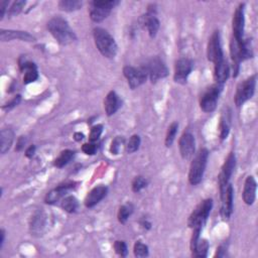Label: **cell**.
I'll return each instance as SVG.
<instances>
[{
    "label": "cell",
    "instance_id": "obj_27",
    "mask_svg": "<svg viewBox=\"0 0 258 258\" xmlns=\"http://www.w3.org/2000/svg\"><path fill=\"white\" fill-rule=\"evenodd\" d=\"M208 250H209V243L207 240H199L197 245L192 250L193 255L195 257H206L208 254Z\"/></svg>",
    "mask_w": 258,
    "mask_h": 258
},
{
    "label": "cell",
    "instance_id": "obj_19",
    "mask_svg": "<svg viewBox=\"0 0 258 258\" xmlns=\"http://www.w3.org/2000/svg\"><path fill=\"white\" fill-rule=\"evenodd\" d=\"M0 40H1V42H9L12 40H19L23 42H34L35 38L27 32L2 30L1 32H0Z\"/></svg>",
    "mask_w": 258,
    "mask_h": 258
},
{
    "label": "cell",
    "instance_id": "obj_40",
    "mask_svg": "<svg viewBox=\"0 0 258 258\" xmlns=\"http://www.w3.org/2000/svg\"><path fill=\"white\" fill-rule=\"evenodd\" d=\"M82 150L84 151V153L88 154V156H94L97 151V146L93 143H88V144L83 145Z\"/></svg>",
    "mask_w": 258,
    "mask_h": 258
},
{
    "label": "cell",
    "instance_id": "obj_43",
    "mask_svg": "<svg viewBox=\"0 0 258 258\" xmlns=\"http://www.w3.org/2000/svg\"><path fill=\"white\" fill-rule=\"evenodd\" d=\"M25 144H27V138H25L24 136H21V137H19V138H18V140H17L16 148V149L17 151L21 150V149L24 147Z\"/></svg>",
    "mask_w": 258,
    "mask_h": 258
},
{
    "label": "cell",
    "instance_id": "obj_9",
    "mask_svg": "<svg viewBox=\"0 0 258 258\" xmlns=\"http://www.w3.org/2000/svg\"><path fill=\"white\" fill-rule=\"evenodd\" d=\"M123 74L125 76V78L127 79L128 85L130 86L131 89H135L140 85H143L144 83H145L146 79L148 78L147 73L144 66H141L139 68L126 66L123 69Z\"/></svg>",
    "mask_w": 258,
    "mask_h": 258
},
{
    "label": "cell",
    "instance_id": "obj_18",
    "mask_svg": "<svg viewBox=\"0 0 258 258\" xmlns=\"http://www.w3.org/2000/svg\"><path fill=\"white\" fill-rule=\"evenodd\" d=\"M74 183H69V184H64L59 186L58 188H56L55 190L50 191L47 197H46V203L47 204H56L58 201H60L62 198H64V196L67 195V194L73 190L75 188Z\"/></svg>",
    "mask_w": 258,
    "mask_h": 258
},
{
    "label": "cell",
    "instance_id": "obj_42",
    "mask_svg": "<svg viewBox=\"0 0 258 258\" xmlns=\"http://www.w3.org/2000/svg\"><path fill=\"white\" fill-rule=\"evenodd\" d=\"M8 3V1H0V19H3Z\"/></svg>",
    "mask_w": 258,
    "mask_h": 258
},
{
    "label": "cell",
    "instance_id": "obj_21",
    "mask_svg": "<svg viewBox=\"0 0 258 258\" xmlns=\"http://www.w3.org/2000/svg\"><path fill=\"white\" fill-rule=\"evenodd\" d=\"M19 66H20V70L24 72V76H23L24 84H31L37 80L38 73H37L35 64L32 62L24 61L19 64Z\"/></svg>",
    "mask_w": 258,
    "mask_h": 258
},
{
    "label": "cell",
    "instance_id": "obj_26",
    "mask_svg": "<svg viewBox=\"0 0 258 258\" xmlns=\"http://www.w3.org/2000/svg\"><path fill=\"white\" fill-rule=\"evenodd\" d=\"M62 208L68 213H75L79 208V202L74 196H67L63 199Z\"/></svg>",
    "mask_w": 258,
    "mask_h": 258
},
{
    "label": "cell",
    "instance_id": "obj_20",
    "mask_svg": "<svg viewBox=\"0 0 258 258\" xmlns=\"http://www.w3.org/2000/svg\"><path fill=\"white\" fill-rule=\"evenodd\" d=\"M256 189H257V183L253 177H248L245 180L244 189H243V201L246 205H252L255 201L256 197Z\"/></svg>",
    "mask_w": 258,
    "mask_h": 258
},
{
    "label": "cell",
    "instance_id": "obj_30",
    "mask_svg": "<svg viewBox=\"0 0 258 258\" xmlns=\"http://www.w3.org/2000/svg\"><path fill=\"white\" fill-rule=\"evenodd\" d=\"M177 129H178V124L177 122H173L169 129H167L166 136H165V146L166 147H171L172 145L174 144L176 135L177 133Z\"/></svg>",
    "mask_w": 258,
    "mask_h": 258
},
{
    "label": "cell",
    "instance_id": "obj_3",
    "mask_svg": "<svg viewBox=\"0 0 258 258\" xmlns=\"http://www.w3.org/2000/svg\"><path fill=\"white\" fill-rule=\"evenodd\" d=\"M208 158H209L208 149L201 148L197 153L195 159L193 160L189 173V180L192 185L196 186L201 183V180L204 177L206 166H207Z\"/></svg>",
    "mask_w": 258,
    "mask_h": 258
},
{
    "label": "cell",
    "instance_id": "obj_41",
    "mask_svg": "<svg viewBox=\"0 0 258 258\" xmlns=\"http://www.w3.org/2000/svg\"><path fill=\"white\" fill-rule=\"evenodd\" d=\"M20 99H21V97H20V95H17V96H16L14 99H12L9 103H7V104L3 107V109H6V110H10V109H12V108H14V107H16V105H18V103L20 102Z\"/></svg>",
    "mask_w": 258,
    "mask_h": 258
},
{
    "label": "cell",
    "instance_id": "obj_31",
    "mask_svg": "<svg viewBox=\"0 0 258 258\" xmlns=\"http://www.w3.org/2000/svg\"><path fill=\"white\" fill-rule=\"evenodd\" d=\"M230 131V117L229 114H224L220 122V137L221 139L227 138Z\"/></svg>",
    "mask_w": 258,
    "mask_h": 258
},
{
    "label": "cell",
    "instance_id": "obj_45",
    "mask_svg": "<svg viewBox=\"0 0 258 258\" xmlns=\"http://www.w3.org/2000/svg\"><path fill=\"white\" fill-rule=\"evenodd\" d=\"M0 236H1V239H0V248H2L3 243H4V238H5V232L3 229L0 231Z\"/></svg>",
    "mask_w": 258,
    "mask_h": 258
},
{
    "label": "cell",
    "instance_id": "obj_14",
    "mask_svg": "<svg viewBox=\"0 0 258 258\" xmlns=\"http://www.w3.org/2000/svg\"><path fill=\"white\" fill-rule=\"evenodd\" d=\"M196 141L195 137L190 132H185L179 139V151L184 160H190L195 153Z\"/></svg>",
    "mask_w": 258,
    "mask_h": 258
},
{
    "label": "cell",
    "instance_id": "obj_46",
    "mask_svg": "<svg viewBox=\"0 0 258 258\" xmlns=\"http://www.w3.org/2000/svg\"><path fill=\"white\" fill-rule=\"evenodd\" d=\"M84 137H85V135L83 133H81V132H77L74 135V138H75L76 141H81V140L84 139Z\"/></svg>",
    "mask_w": 258,
    "mask_h": 258
},
{
    "label": "cell",
    "instance_id": "obj_29",
    "mask_svg": "<svg viewBox=\"0 0 258 258\" xmlns=\"http://www.w3.org/2000/svg\"><path fill=\"white\" fill-rule=\"evenodd\" d=\"M133 213V206L132 204L128 203L123 206H121L119 212H118V220L121 224H125L126 221L128 220L129 216Z\"/></svg>",
    "mask_w": 258,
    "mask_h": 258
},
{
    "label": "cell",
    "instance_id": "obj_34",
    "mask_svg": "<svg viewBox=\"0 0 258 258\" xmlns=\"http://www.w3.org/2000/svg\"><path fill=\"white\" fill-rule=\"evenodd\" d=\"M25 5V1H22V0H19V1H16L12 3V5L10 6V8L7 11V15L11 17V16H16L17 15H19L21 10L23 9Z\"/></svg>",
    "mask_w": 258,
    "mask_h": 258
},
{
    "label": "cell",
    "instance_id": "obj_11",
    "mask_svg": "<svg viewBox=\"0 0 258 258\" xmlns=\"http://www.w3.org/2000/svg\"><path fill=\"white\" fill-rule=\"evenodd\" d=\"M193 70V63L189 59H179L176 62L175 66V82L179 84H186L188 77Z\"/></svg>",
    "mask_w": 258,
    "mask_h": 258
},
{
    "label": "cell",
    "instance_id": "obj_22",
    "mask_svg": "<svg viewBox=\"0 0 258 258\" xmlns=\"http://www.w3.org/2000/svg\"><path fill=\"white\" fill-rule=\"evenodd\" d=\"M229 75H230V68L225 59L215 64V80L217 84L223 86L224 83L228 80Z\"/></svg>",
    "mask_w": 258,
    "mask_h": 258
},
{
    "label": "cell",
    "instance_id": "obj_33",
    "mask_svg": "<svg viewBox=\"0 0 258 258\" xmlns=\"http://www.w3.org/2000/svg\"><path fill=\"white\" fill-rule=\"evenodd\" d=\"M134 255L136 257H145L148 255V247L147 245L141 241H137L134 244Z\"/></svg>",
    "mask_w": 258,
    "mask_h": 258
},
{
    "label": "cell",
    "instance_id": "obj_37",
    "mask_svg": "<svg viewBox=\"0 0 258 258\" xmlns=\"http://www.w3.org/2000/svg\"><path fill=\"white\" fill-rule=\"evenodd\" d=\"M102 132H103V126L102 125L97 124V125L93 126L91 129V132H90V135H89L90 143L95 144L96 141L100 138Z\"/></svg>",
    "mask_w": 258,
    "mask_h": 258
},
{
    "label": "cell",
    "instance_id": "obj_23",
    "mask_svg": "<svg viewBox=\"0 0 258 258\" xmlns=\"http://www.w3.org/2000/svg\"><path fill=\"white\" fill-rule=\"evenodd\" d=\"M104 107L108 116H111L118 111L121 107V100L116 92L111 91L108 93L104 101Z\"/></svg>",
    "mask_w": 258,
    "mask_h": 258
},
{
    "label": "cell",
    "instance_id": "obj_35",
    "mask_svg": "<svg viewBox=\"0 0 258 258\" xmlns=\"http://www.w3.org/2000/svg\"><path fill=\"white\" fill-rule=\"evenodd\" d=\"M147 186V180L144 177H136L132 182V191L134 193H138L141 190H144Z\"/></svg>",
    "mask_w": 258,
    "mask_h": 258
},
{
    "label": "cell",
    "instance_id": "obj_12",
    "mask_svg": "<svg viewBox=\"0 0 258 258\" xmlns=\"http://www.w3.org/2000/svg\"><path fill=\"white\" fill-rule=\"evenodd\" d=\"M223 59L224 56L222 51L220 33H219V32H215L211 36L208 45V60L216 64Z\"/></svg>",
    "mask_w": 258,
    "mask_h": 258
},
{
    "label": "cell",
    "instance_id": "obj_28",
    "mask_svg": "<svg viewBox=\"0 0 258 258\" xmlns=\"http://www.w3.org/2000/svg\"><path fill=\"white\" fill-rule=\"evenodd\" d=\"M82 1H79V0H62L59 2V7L62 10L68 12L78 10L82 7Z\"/></svg>",
    "mask_w": 258,
    "mask_h": 258
},
{
    "label": "cell",
    "instance_id": "obj_36",
    "mask_svg": "<svg viewBox=\"0 0 258 258\" xmlns=\"http://www.w3.org/2000/svg\"><path fill=\"white\" fill-rule=\"evenodd\" d=\"M124 145V138L122 136H117L115 137L112 141L111 144V147H110V151L112 154H118L121 150L122 145Z\"/></svg>",
    "mask_w": 258,
    "mask_h": 258
},
{
    "label": "cell",
    "instance_id": "obj_25",
    "mask_svg": "<svg viewBox=\"0 0 258 258\" xmlns=\"http://www.w3.org/2000/svg\"><path fill=\"white\" fill-rule=\"evenodd\" d=\"M75 156V151L67 149V150H64L61 152L60 156L56 159L55 161V166L59 167V169H62L64 165H67L74 158Z\"/></svg>",
    "mask_w": 258,
    "mask_h": 258
},
{
    "label": "cell",
    "instance_id": "obj_6",
    "mask_svg": "<svg viewBox=\"0 0 258 258\" xmlns=\"http://www.w3.org/2000/svg\"><path fill=\"white\" fill-rule=\"evenodd\" d=\"M223 86L215 84L211 86L209 89H207L201 100H200V106L204 112H213L216 109L217 106V102L219 99V96H220V93L222 91Z\"/></svg>",
    "mask_w": 258,
    "mask_h": 258
},
{
    "label": "cell",
    "instance_id": "obj_15",
    "mask_svg": "<svg viewBox=\"0 0 258 258\" xmlns=\"http://www.w3.org/2000/svg\"><path fill=\"white\" fill-rule=\"evenodd\" d=\"M244 3H241L235 10L233 16V37L236 41L241 42L243 40L245 16H244Z\"/></svg>",
    "mask_w": 258,
    "mask_h": 258
},
{
    "label": "cell",
    "instance_id": "obj_1",
    "mask_svg": "<svg viewBox=\"0 0 258 258\" xmlns=\"http://www.w3.org/2000/svg\"><path fill=\"white\" fill-rule=\"evenodd\" d=\"M48 30L62 46H68L77 41V36L68 21L63 17L56 16L48 22Z\"/></svg>",
    "mask_w": 258,
    "mask_h": 258
},
{
    "label": "cell",
    "instance_id": "obj_5",
    "mask_svg": "<svg viewBox=\"0 0 258 258\" xmlns=\"http://www.w3.org/2000/svg\"><path fill=\"white\" fill-rule=\"evenodd\" d=\"M116 4H118V2L112 1V0L110 1H104V0L92 1L91 8H90V17L94 22H101L109 16L112 8Z\"/></svg>",
    "mask_w": 258,
    "mask_h": 258
},
{
    "label": "cell",
    "instance_id": "obj_44",
    "mask_svg": "<svg viewBox=\"0 0 258 258\" xmlns=\"http://www.w3.org/2000/svg\"><path fill=\"white\" fill-rule=\"evenodd\" d=\"M34 152H35V146L34 145H31L27 149V151H25V156H27V158H29V159H32L33 157Z\"/></svg>",
    "mask_w": 258,
    "mask_h": 258
},
{
    "label": "cell",
    "instance_id": "obj_2",
    "mask_svg": "<svg viewBox=\"0 0 258 258\" xmlns=\"http://www.w3.org/2000/svg\"><path fill=\"white\" fill-rule=\"evenodd\" d=\"M93 35L98 50L108 59H112L117 54L118 47L113 36L104 29L96 28L93 31Z\"/></svg>",
    "mask_w": 258,
    "mask_h": 258
},
{
    "label": "cell",
    "instance_id": "obj_24",
    "mask_svg": "<svg viewBox=\"0 0 258 258\" xmlns=\"http://www.w3.org/2000/svg\"><path fill=\"white\" fill-rule=\"evenodd\" d=\"M15 139V133L11 129H2L0 132V152L2 154L6 153L14 143Z\"/></svg>",
    "mask_w": 258,
    "mask_h": 258
},
{
    "label": "cell",
    "instance_id": "obj_32",
    "mask_svg": "<svg viewBox=\"0 0 258 258\" xmlns=\"http://www.w3.org/2000/svg\"><path fill=\"white\" fill-rule=\"evenodd\" d=\"M140 143H141V140H140V137L138 135H132L131 138L129 139L128 141V144L126 145V151L128 153H133L135 152L136 150H138L139 146H140Z\"/></svg>",
    "mask_w": 258,
    "mask_h": 258
},
{
    "label": "cell",
    "instance_id": "obj_7",
    "mask_svg": "<svg viewBox=\"0 0 258 258\" xmlns=\"http://www.w3.org/2000/svg\"><path fill=\"white\" fill-rule=\"evenodd\" d=\"M144 67L147 73V77L152 83H156L160 79L165 78L169 75V70H167L164 63L159 58L150 59L145 64H144Z\"/></svg>",
    "mask_w": 258,
    "mask_h": 258
},
{
    "label": "cell",
    "instance_id": "obj_13",
    "mask_svg": "<svg viewBox=\"0 0 258 258\" xmlns=\"http://www.w3.org/2000/svg\"><path fill=\"white\" fill-rule=\"evenodd\" d=\"M233 187L230 184L221 192V216L224 220H228L233 212Z\"/></svg>",
    "mask_w": 258,
    "mask_h": 258
},
{
    "label": "cell",
    "instance_id": "obj_38",
    "mask_svg": "<svg viewBox=\"0 0 258 258\" xmlns=\"http://www.w3.org/2000/svg\"><path fill=\"white\" fill-rule=\"evenodd\" d=\"M114 249L118 255H120L121 257H125L128 253V248H127V245L124 241H116L114 243Z\"/></svg>",
    "mask_w": 258,
    "mask_h": 258
},
{
    "label": "cell",
    "instance_id": "obj_10",
    "mask_svg": "<svg viewBox=\"0 0 258 258\" xmlns=\"http://www.w3.org/2000/svg\"><path fill=\"white\" fill-rule=\"evenodd\" d=\"M235 165H236L235 154L233 152H231L222 166L220 175H219V186H220V192H222L228 186L230 177H232V174L234 172Z\"/></svg>",
    "mask_w": 258,
    "mask_h": 258
},
{
    "label": "cell",
    "instance_id": "obj_39",
    "mask_svg": "<svg viewBox=\"0 0 258 258\" xmlns=\"http://www.w3.org/2000/svg\"><path fill=\"white\" fill-rule=\"evenodd\" d=\"M44 227V216L41 214H37L33 218V222L32 224V228L34 232H40L41 228Z\"/></svg>",
    "mask_w": 258,
    "mask_h": 258
},
{
    "label": "cell",
    "instance_id": "obj_16",
    "mask_svg": "<svg viewBox=\"0 0 258 258\" xmlns=\"http://www.w3.org/2000/svg\"><path fill=\"white\" fill-rule=\"evenodd\" d=\"M108 189L105 186H98L88 193L85 198V206L87 208H92L107 195Z\"/></svg>",
    "mask_w": 258,
    "mask_h": 258
},
{
    "label": "cell",
    "instance_id": "obj_4",
    "mask_svg": "<svg viewBox=\"0 0 258 258\" xmlns=\"http://www.w3.org/2000/svg\"><path fill=\"white\" fill-rule=\"evenodd\" d=\"M213 207V201L211 199H207L203 201L196 210H194L192 215L189 218V226L192 229L200 228L203 229L206 221L208 220V217Z\"/></svg>",
    "mask_w": 258,
    "mask_h": 258
},
{
    "label": "cell",
    "instance_id": "obj_8",
    "mask_svg": "<svg viewBox=\"0 0 258 258\" xmlns=\"http://www.w3.org/2000/svg\"><path fill=\"white\" fill-rule=\"evenodd\" d=\"M256 85V75L242 82L238 87L235 95V104L237 107L242 106L245 102L252 98Z\"/></svg>",
    "mask_w": 258,
    "mask_h": 258
},
{
    "label": "cell",
    "instance_id": "obj_17",
    "mask_svg": "<svg viewBox=\"0 0 258 258\" xmlns=\"http://www.w3.org/2000/svg\"><path fill=\"white\" fill-rule=\"evenodd\" d=\"M139 21L141 27L148 32L150 37H154L157 35L160 29V20L156 17V16H154L152 12L148 11L146 15L140 17Z\"/></svg>",
    "mask_w": 258,
    "mask_h": 258
}]
</instances>
